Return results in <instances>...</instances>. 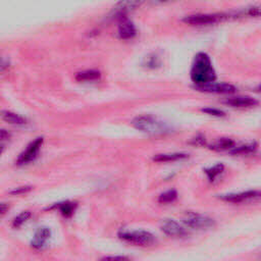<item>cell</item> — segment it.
I'll list each match as a JSON object with an SVG mask.
<instances>
[{
  "label": "cell",
  "instance_id": "6da1fadb",
  "mask_svg": "<svg viewBox=\"0 0 261 261\" xmlns=\"http://www.w3.org/2000/svg\"><path fill=\"white\" fill-rule=\"evenodd\" d=\"M191 79L195 86L207 85L216 79L210 57L206 53L199 52L195 55L191 68Z\"/></svg>",
  "mask_w": 261,
  "mask_h": 261
},
{
  "label": "cell",
  "instance_id": "7a4b0ae2",
  "mask_svg": "<svg viewBox=\"0 0 261 261\" xmlns=\"http://www.w3.org/2000/svg\"><path fill=\"white\" fill-rule=\"evenodd\" d=\"M132 124L139 130L151 135H161L169 130L168 125L152 115H140L132 120Z\"/></svg>",
  "mask_w": 261,
  "mask_h": 261
},
{
  "label": "cell",
  "instance_id": "3957f363",
  "mask_svg": "<svg viewBox=\"0 0 261 261\" xmlns=\"http://www.w3.org/2000/svg\"><path fill=\"white\" fill-rule=\"evenodd\" d=\"M119 238L126 243L136 246H150L155 243V237L146 230H124L118 233Z\"/></svg>",
  "mask_w": 261,
  "mask_h": 261
},
{
  "label": "cell",
  "instance_id": "277c9868",
  "mask_svg": "<svg viewBox=\"0 0 261 261\" xmlns=\"http://www.w3.org/2000/svg\"><path fill=\"white\" fill-rule=\"evenodd\" d=\"M42 144H43V137H39V138L35 139L34 141H32L27 146V148L19 154V156L16 160V163L18 165H22V164H27V163L33 161L37 157V154H38Z\"/></svg>",
  "mask_w": 261,
  "mask_h": 261
},
{
  "label": "cell",
  "instance_id": "5b68a950",
  "mask_svg": "<svg viewBox=\"0 0 261 261\" xmlns=\"http://www.w3.org/2000/svg\"><path fill=\"white\" fill-rule=\"evenodd\" d=\"M184 222L189 227L198 228V229L208 228L214 224L213 219H211L207 216H203L198 213H194V212H188L184 219Z\"/></svg>",
  "mask_w": 261,
  "mask_h": 261
},
{
  "label": "cell",
  "instance_id": "8992f818",
  "mask_svg": "<svg viewBox=\"0 0 261 261\" xmlns=\"http://www.w3.org/2000/svg\"><path fill=\"white\" fill-rule=\"evenodd\" d=\"M220 198L223 201L230 202V203H244L248 201H254L258 200L261 198V191H246L242 193H237V194H227V195H222Z\"/></svg>",
  "mask_w": 261,
  "mask_h": 261
},
{
  "label": "cell",
  "instance_id": "52a82bcc",
  "mask_svg": "<svg viewBox=\"0 0 261 261\" xmlns=\"http://www.w3.org/2000/svg\"><path fill=\"white\" fill-rule=\"evenodd\" d=\"M223 16L219 14H193V15H188L182 18V20L188 23V24H193V25H200V24H209V23H214L218 20H220Z\"/></svg>",
  "mask_w": 261,
  "mask_h": 261
},
{
  "label": "cell",
  "instance_id": "ba28073f",
  "mask_svg": "<svg viewBox=\"0 0 261 261\" xmlns=\"http://www.w3.org/2000/svg\"><path fill=\"white\" fill-rule=\"evenodd\" d=\"M195 89L201 92H207V93H217V94H229L233 93L236 91V88L230 84L225 83H210L207 85H200L195 86Z\"/></svg>",
  "mask_w": 261,
  "mask_h": 261
},
{
  "label": "cell",
  "instance_id": "9c48e42d",
  "mask_svg": "<svg viewBox=\"0 0 261 261\" xmlns=\"http://www.w3.org/2000/svg\"><path fill=\"white\" fill-rule=\"evenodd\" d=\"M161 230L172 238H181L187 234L186 229L173 219H165L161 224Z\"/></svg>",
  "mask_w": 261,
  "mask_h": 261
},
{
  "label": "cell",
  "instance_id": "30bf717a",
  "mask_svg": "<svg viewBox=\"0 0 261 261\" xmlns=\"http://www.w3.org/2000/svg\"><path fill=\"white\" fill-rule=\"evenodd\" d=\"M50 234H51V231L48 227H46V226L39 227L36 230V232L34 234V238L32 240V243H31L32 247L36 250L42 249L45 246V244L47 243V241L49 240Z\"/></svg>",
  "mask_w": 261,
  "mask_h": 261
},
{
  "label": "cell",
  "instance_id": "8fae6325",
  "mask_svg": "<svg viewBox=\"0 0 261 261\" xmlns=\"http://www.w3.org/2000/svg\"><path fill=\"white\" fill-rule=\"evenodd\" d=\"M225 104L231 106V107H238V108H247L252 107L257 104V101L248 96H238V97H230L223 101Z\"/></svg>",
  "mask_w": 261,
  "mask_h": 261
},
{
  "label": "cell",
  "instance_id": "7c38bea8",
  "mask_svg": "<svg viewBox=\"0 0 261 261\" xmlns=\"http://www.w3.org/2000/svg\"><path fill=\"white\" fill-rule=\"evenodd\" d=\"M136 28L134 23L126 19L120 18V22L118 24V35L121 39H130L136 35Z\"/></svg>",
  "mask_w": 261,
  "mask_h": 261
},
{
  "label": "cell",
  "instance_id": "4fadbf2b",
  "mask_svg": "<svg viewBox=\"0 0 261 261\" xmlns=\"http://www.w3.org/2000/svg\"><path fill=\"white\" fill-rule=\"evenodd\" d=\"M188 158V154L186 153H164V154H157L153 157L154 161L157 162H169V161H176L180 159Z\"/></svg>",
  "mask_w": 261,
  "mask_h": 261
},
{
  "label": "cell",
  "instance_id": "5bb4252c",
  "mask_svg": "<svg viewBox=\"0 0 261 261\" xmlns=\"http://www.w3.org/2000/svg\"><path fill=\"white\" fill-rule=\"evenodd\" d=\"M141 2L139 1H122V2H118L115 6V12L118 16H120V18H123V14L128 11L132 10L134 8H136L137 6H140Z\"/></svg>",
  "mask_w": 261,
  "mask_h": 261
},
{
  "label": "cell",
  "instance_id": "9a60e30c",
  "mask_svg": "<svg viewBox=\"0 0 261 261\" xmlns=\"http://www.w3.org/2000/svg\"><path fill=\"white\" fill-rule=\"evenodd\" d=\"M101 76V73L99 70L95 69H87L80 71L75 74V80L79 82H86V81H96L99 80Z\"/></svg>",
  "mask_w": 261,
  "mask_h": 261
},
{
  "label": "cell",
  "instance_id": "2e32d148",
  "mask_svg": "<svg viewBox=\"0 0 261 261\" xmlns=\"http://www.w3.org/2000/svg\"><path fill=\"white\" fill-rule=\"evenodd\" d=\"M234 147V142L228 138H220L212 145H210V149L215 151H223V150H231Z\"/></svg>",
  "mask_w": 261,
  "mask_h": 261
},
{
  "label": "cell",
  "instance_id": "e0dca14e",
  "mask_svg": "<svg viewBox=\"0 0 261 261\" xmlns=\"http://www.w3.org/2000/svg\"><path fill=\"white\" fill-rule=\"evenodd\" d=\"M1 116L5 121L12 123V124H24L27 121L25 118H23L22 116L14 113L12 111H9V110H2Z\"/></svg>",
  "mask_w": 261,
  "mask_h": 261
},
{
  "label": "cell",
  "instance_id": "ac0fdd59",
  "mask_svg": "<svg viewBox=\"0 0 261 261\" xmlns=\"http://www.w3.org/2000/svg\"><path fill=\"white\" fill-rule=\"evenodd\" d=\"M54 207L58 208L63 216L70 217L76 208V203L70 202V201H65V202H61V203L54 205Z\"/></svg>",
  "mask_w": 261,
  "mask_h": 261
},
{
  "label": "cell",
  "instance_id": "d6986e66",
  "mask_svg": "<svg viewBox=\"0 0 261 261\" xmlns=\"http://www.w3.org/2000/svg\"><path fill=\"white\" fill-rule=\"evenodd\" d=\"M177 197V193L176 191L174 190H169V191H166L164 193H162L159 198H158V201L160 203H163V204H166V203H171L173 202Z\"/></svg>",
  "mask_w": 261,
  "mask_h": 261
},
{
  "label": "cell",
  "instance_id": "ffe728a7",
  "mask_svg": "<svg viewBox=\"0 0 261 261\" xmlns=\"http://www.w3.org/2000/svg\"><path fill=\"white\" fill-rule=\"evenodd\" d=\"M222 170H223V165L218 163V164H216V165H214L210 168L205 169V172H206V174H207V176L210 180H214L216 178V176H218L222 172Z\"/></svg>",
  "mask_w": 261,
  "mask_h": 261
},
{
  "label": "cell",
  "instance_id": "44dd1931",
  "mask_svg": "<svg viewBox=\"0 0 261 261\" xmlns=\"http://www.w3.org/2000/svg\"><path fill=\"white\" fill-rule=\"evenodd\" d=\"M30 217H31V212L30 211H22L20 214H18L12 220V226L15 227V228L21 226Z\"/></svg>",
  "mask_w": 261,
  "mask_h": 261
},
{
  "label": "cell",
  "instance_id": "7402d4cb",
  "mask_svg": "<svg viewBox=\"0 0 261 261\" xmlns=\"http://www.w3.org/2000/svg\"><path fill=\"white\" fill-rule=\"evenodd\" d=\"M255 150V145L254 144H249V145H242L239 147H233L229 152L231 154H248L251 153Z\"/></svg>",
  "mask_w": 261,
  "mask_h": 261
},
{
  "label": "cell",
  "instance_id": "603a6c76",
  "mask_svg": "<svg viewBox=\"0 0 261 261\" xmlns=\"http://www.w3.org/2000/svg\"><path fill=\"white\" fill-rule=\"evenodd\" d=\"M202 111L209 114V115H213V116H224V112L219 110V109H216V108H211V107L203 108Z\"/></svg>",
  "mask_w": 261,
  "mask_h": 261
},
{
  "label": "cell",
  "instance_id": "cb8c5ba5",
  "mask_svg": "<svg viewBox=\"0 0 261 261\" xmlns=\"http://www.w3.org/2000/svg\"><path fill=\"white\" fill-rule=\"evenodd\" d=\"M100 261H129V259L125 256H106L101 258Z\"/></svg>",
  "mask_w": 261,
  "mask_h": 261
},
{
  "label": "cell",
  "instance_id": "d4e9b609",
  "mask_svg": "<svg viewBox=\"0 0 261 261\" xmlns=\"http://www.w3.org/2000/svg\"><path fill=\"white\" fill-rule=\"evenodd\" d=\"M31 190H32V187H30V186L18 187V188H16V189L12 190V191L10 192V194H12V195H20V194H24V193H27V192H29V191H31Z\"/></svg>",
  "mask_w": 261,
  "mask_h": 261
},
{
  "label": "cell",
  "instance_id": "484cf974",
  "mask_svg": "<svg viewBox=\"0 0 261 261\" xmlns=\"http://www.w3.org/2000/svg\"><path fill=\"white\" fill-rule=\"evenodd\" d=\"M247 13L251 16H261V6H254L247 10Z\"/></svg>",
  "mask_w": 261,
  "mask_h": 261
},
{
  "label": "cell",
  "instance_id": "4316f807",
  "mask_svg": "<svg viewBox=\"0 0 261 261\" xmlns=\"http://www.w3.org/2000/svg\"><path fill=\"white\" fill-rule=\"evenodd\" d=\"M8 64H9V61L6 60L5 58H2V60H1V65H0L1 71H3L6 67H8Z\"/></svg>",
  "mask_w": 261,
  "mask_h": 261
},
{
  "label": "cell",
  "instance_id": "83f0119b",
  "mask_svg": "<svg viewBox=\"0 0 261 261\" xmlns=\"http://www.w3.org/2000/svg\"><path fill=\"white\" fill-rule=\"evenodd\" d=\"M193 143H194V144H197V145H203V144H205V140H204V138L197 137V138L194 139Z\"/></svg>",
  "mask_w": 261,
  "mask_h": 261
},
{
  "label": "cell",
  "instance_id": "f1b7e54d",
  "mask_svg": "<svg viewBox=\"0 0 261 261\" xmlns=\"http://www.w3.org/2000/svg\"><path fill=\"white\" fill-rule=\"evenodd\" d=\"M9 137V134L8 132H6V129H1V133H0V138L2 141H4L5 139H8Z\"/></svg>",
  "mask_w": 261,
  "mask_h": 261
},
{
  "label": "cell",
  "instance_id": "f546056e",
  "mask_svg": "<svg viewBox=\"0 0 261 261\" xmlns=\"http://www.w3.org/2000/svg\"><path fill=\"white\" fill-rule=\"evenodd\" d=\"M0 209H1V214H4L6 212V210L8 209V205L5 204V203H2L0 205Z\"/></svg>",
  "mask_w": 261,
  "mask_h": 261
},
{
  "label": "cell",
  "instance_id": "4dcf8cb0",
  "mask_svg": "<svg viewBox=\"0 0 261 261\" xmlns=\"http://www.w3.org/2000/svg\"><path fill=\"white\" fill-rule=\"evenodd\" d=\"M260 89H261V87H260Z\"/></svg>",
  "mask_w": 261,
  "mask_h": 261
}]
</instances>
